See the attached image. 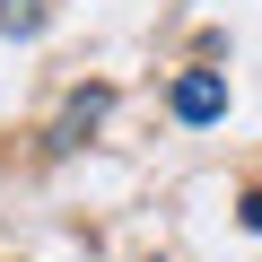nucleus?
<instances>
[{
	"mask_svg": "<svg viewBox=\"0 0 262 262\" xmlns=\"http://www.w3.org/2000/svg\"><path fill=\"white\" fill-rule=\"evenodd\" d=\"M0 27H9V35H35L44 27V0H0Z\"/></svg>",
	"mask_w": 262,
	"mask_h": 262,
	"instance_id": "7ed1b4c3",
	"label": "nucleus"
},
{
	"mask_svg": "<svg viewBox=\"0 0 262 262\" xmlns=\"http://www.w3.org/2000/svg\"><path fill=\"white\" fill-rule=\"evenodd\" d=\"M105 105H114L105 88H79V96H70V114H61V131H53V149H79V131H88V122H96Z\"/></svg>",
	"mask_w": 262,
	"mask_h": 262,
	"instance_id": "f03ea898",
	"label": "nucleus"
},
{
	"mask_svg": "<svg viewBox=\"0 0 262 262\" xmlns=\"http://www.w3.org/2000/svg\"><path fill=\"white\" fill-rule=\"evenodd\" d=\"M245 227H253V236H262V192H245Z\"/></svg>",
	"mask_w": 262,
	"mask_h": 262,
	"instance_id": "20e7f679",
	"label": "nucleus"
},
{
	"mask_svg": "<svg viewBox=\"0 0 262 262\" xmlns=\"http://www.w3.org/2000/svg\"><path fill=\"white\" fill-rule=\"evenodd\" d=\"M166 105H175V122H219V114H227V79H219V70H184Z\"/></svg>",
	"mask_w": 262,
	"mask_h": 262,
	"instance_id": "f257e3e1",
	"label": "nucleus"
}]
</instances>
